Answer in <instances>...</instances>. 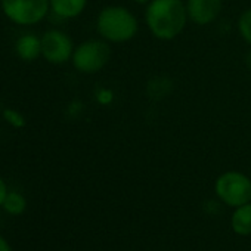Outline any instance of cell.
Segmentation results:
<instances>
[{
    "mask_svg": "<svg viewBox=\"0 0 251 251\" xmlns=\"http://www.w3.org/2000/svg\"><path fill=\"white\" fill-rule=\"evenodd\" d=\"M189 23L183 0H151L145 8L148 31L161 42L179 37Z\"/></svg>",
    "mask_w": 251,
    "mask_h": 251,
    "instance_id": "6da1fadb",
    "label": "cell"
},
{
    "mask_svg": "<svg viewBox=\"0 0 251 251\" xmlns=\"http://www.w3.org/2000/svg\"><path fill=\"white\" fill-rule=\"evenodd\" d=\"M8 192H9V191H8V186H6L5 180L2 179V176H0V207H2V204H3V201H5Z\"/></svg>",
    "mask_w": 251,
    "mask_h": 251,
    "instance_id": "5bb4252c",
    "label": "cell"
},
{
    "mask_svg": "<svg viewBox=\"0 0 251 251\" xmlns=\"http://www.w3.org/2000/svg\"><path fill=\"white\" fill-rule=\"evenodd\" d=\"M236 28H238L241 39L248 46H251V8L241 12V15L238 17V21H236Z\"/></svg>",
    "mask_w": 251,
    "mask_h": 251,
    "instance_id": "7c38bea8",
    "label": "cell"
},
{
    "mask_svg": "<svg viewBox=\"0 0 251 251\" xmlns=\"http://www.w3.org/2000/svg\"><path fill=\"white\" fill-rule=\"evenodd\" d=\"M74 48L71 37L62 30L52 28L42 36V56L52 65H62L71 61Z\"/></svg>",
    "mask_w": 251,
    "mask_h": 251,
    "instance_id": "8992f818",
    "label": "cell"
},
{
    "mask_svg": "<svg viewBox=\"0 0 251 251\" xmlns=\"http://www.w3.org/2000/svg\"><path fill=\"white\" fill-rule=\"evenodd\" d=\"M230 226L232 230L239 236L251 235V201L235 207L230 216Z\"/></svg>",
    "mask_w": 251,
    "mask_h": 251,
    "instance_id": "30bf717a",
    "label": "cell"
},
{
    "mask_svg": "<svg viewBox=\"0 0 251 251\" xmlns=\"http://www.w3.org/2000/svg\"><path fill=\"white\" fill-rule=\"evenodd\" d=\"M96 31L109 45L127 43L139 33V20L129 8L108 5L96 17Z\"/></svg>",
    "mask_w": 251,
    "mask_h": 251,
    "instance_id": "7a4b0ae2",
    "label": "cell"
},
{
    "mask_svg": "<svg viewBox=\"0 0 251 251\" xmlns=\"http://www.w3.org/2000/svg\"><path fill=\"white\" fill-rule=\"evenodd\" d=\"M189 23L205 27L217 21L222 14V0H185Z\"/></svg>",
    "mask_w": 251,
    "mask_h": 251,
    "instance_id": "52a82bcc",
    "label": "cell"
},
{
    "mask_svg": "<svg viewBox=\"0 0 251 251\" xmlns=\"http://www.w3.org/2000/svg\"><path fill=\"white\" fill-rule=\"evenodd\" d=\"M89 0H49L50 12L59 20L78 18L87 8Z\"/></svg>",
    "mask_w": 251,
    "mask_h": 251,
    "instance_id": "9c48e42d",
    "label": "cell"
},
{
    "mask_svg": "<svg viewBox=\"0 0 251 251\" xmlns=\"http://www.w3.org/2000/svg\"><path fill=\"white\" fill-rule=\"evenodd\" d=\"M15 53L24 62H33L42 56V37L34 33H25L15 42Z\"/></svg>",
    "mask_w": 251,
    "mask_h": 251,
    "instance_id": "ba28073f",
    "label": "cell"
},
{
    "mask_svg": "<svg viewBox=\"0 0 251 251\" xmlns=\"http://www.w3.org/2000/svg\"><path fill=\"white\" fill-rule=\"evenodd\" d=\"M214 192L225 205L239 207L251 201V179L242 172H225L216 179Z\"/></svg>",
    "mask_w": 251,
    "mask_h": 251,
    "instance_id": "277c9868",
    "label": "cell"
},
{
    "mask_svg": "<svg viewBox=\"0 0 251 251\" xmlns=\"http://www.w3.org/2000/svg\"><path fill=\"white\" fill-rule=\"evenodd\" d=\"M2 207L11 216H21L27 210V200L21 192L9 191Z\"/></svg>",
    "mask_w": 251,
    "mask_h": 251,
    "instance_id": "8fae6325",
    "label": "cell"
},
{
    "mask_svg": "<svg viewBox=\"0 0 251 251\" xmlns=\"http://www.w3.org/2000/svg\"><path fill=\"white\" fill-rule=\"evenodd\" d=\"M133 2L138 3V5H145V6H147V5L151 2V0H133Z\"/></svg>",
    "mask_w": 251,
    "mask_h": 251,
    "instance_id": "2e32d148",
    "label": "cell"
},
{
    "mask_svg": "<svg viewBox=\"0 0 251 251\" xmlns=\"http://www.w3.org/2000/svg\"><path fill=\"white\" fill-rule=\"evenodd\" d=\"M0 251H12V247L9 245L8 239L0 235Z\"/></svg>",
    "mask_w": 251,
    "mask_h": 251,
    "instance_id": "9a60e30c",
    "label": "cell"
},
{
    "mask_svg": "<svg viewBox=\"0 0 251 251\" xmlns=\"http://www.w3.org/2000/svg\"><path fill=\"white\" fill-rule=\"evenodd\" d=\"M2 115H3V120L15 129H23L27 123L25 117L15 108H5L2 111Z\"/></svg>",
    "mask_w": 251,
    "mask_h": 251,
    "instance_id": "4fadbf2b",
    "label": "cell"
},
{
    "mask_svg": "<svg viewBox=\"0 0 251 251\" xmlns=\"http://www.w3.org/2000/svg\"><path fill=\"white\" fill-rule=\"evenodd\" d=\"M0 8L11 23L23 27L37 25L50 12L49 0H0Z\"/></svg>",
    "mask_w": 251,
    "mask_h": 251,
    "instance_id": "5b68a950",
    "label": "cell"
},
{
    "mask_svg": "<svg viewBox=\"0 0 251 251\" xmlns=\"http://www.w3.org/2000/svg\"><path fill=\"white\" fill-rule=\"evenodd\" d=\"M111 59V46L103 39H89L74 48L71 64L81 74H96L102 71Z\"/></svg>",
    "mask_w": 251,
    "mask_h": 251,
    "instance_id": "3957f363",
    "label": "cell"
}]
</instances>
